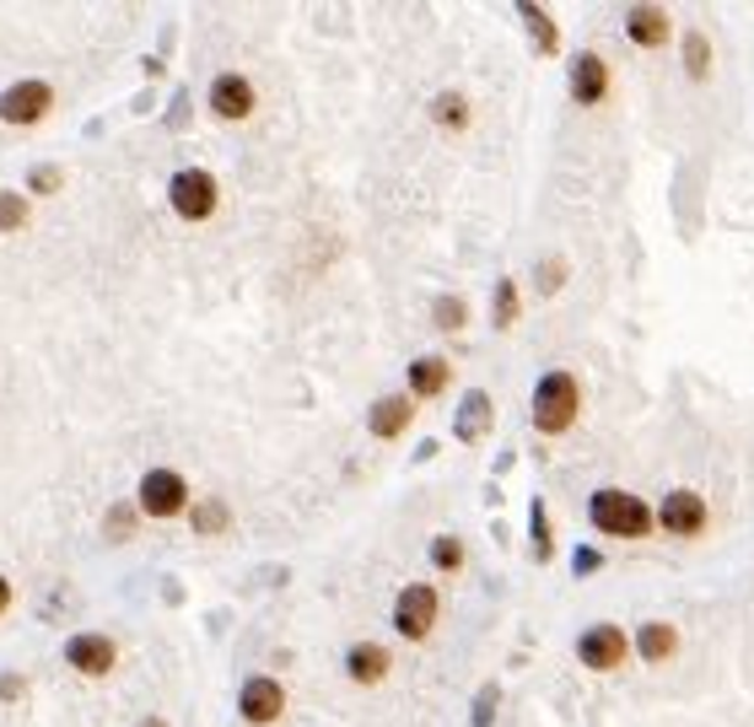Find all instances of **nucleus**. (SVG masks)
Listing matches in <instances>:
<instances>
[{
  "label": "nucleus",
  "instance_id": "nucleus-2",
  "mask_svg": "<svg viewBox=\"0 0 754 727\" xmlns=\"http://www.w3.org/2000/svg\"><path fill=\"white\" fill-rule=\"evenodd\" d=\"M588 518H593V528L619 534V539H641V534L652 528V512H647L636 496H625V490H599L593 507H588Z\"/></svg>",
  "mask_w": 754,
  "mask_h": 727
},
{
  "label": "nucleus",
  "instance_id": "nucleus-26",
  "mask_svg": "<svg viewBox=\"0 0 754 727\" xmlns=\"http://www.w3.org/2000/svg\"><path fill=\"white\" fill-rule=\"evenodd\" d=\"M437 323H443V329H458V323H463V302H458V296H443V302H437Z\"/></svg>",
  "mask_w": 754,
  "mask_h": 727
},
{
  "label": "nucleus",
  "instance_id": "nucleus-31",
  "mask_svg": "<svg viewBox=\"0 0 754 727\" xmlns=\"http://www.w3.org/2000/svg\"><path fill=\"white\" fill-rule=\"evenodd\" d=\"M141 727H167V723H162V717H146V723H141Z\"/></svg>",
  "mask_w": 754,
  "mask_h": 727
},
{
  "label": "nucleus",
  "instance_id": "nucleus-3",
  "mask_svg": "<svg viewBox=\"0 0 754 727\" xmlns=\"http://www.w3.org/2000/svg\"><path fill=\"white\" fill-rule=\"evenodd\" d=\"M167 200H172V211H178L183 221H205V216L216 211V178L200 173V167H183V173L172 178Z\"/></svg>",
  "mask_w": 754,
  "mask_h": 727
},
{
  "label": "nucleus",
  "instance_id": "nucleus-28",
  "mask_svg": "<svg viewBox=\"0 0 754 727\" xmlns=\"http://www.w3.org/2000/svg\"><path fill=\"white\" fill-rule=\"evenodd\" d=\"M603 561L599 556H593V550H577V572H583V577H588V572H599Z\"/></svg>",
  "mask_w": 754,
  "mask_h": 727
},
{
  "label": "nucleus",
  "instance_id": "nucleus-22",
  "mask_svg": "<svg viewBox=\"0 0 754 727\" xmlns=\"http://www.w3.org/2000/svg\"><path fill=\"white\" fill-rule=\"evenodd\" d=\"M432 566L437 572H458L463 566V545L458 539H432Z\"/></svg>",
  "mask_w": 754,
  "mask_h": 727
},
{
  "label": "nucleus",
  "instance_id": "nucleus-7",
  "mask_svg": "<svg viewBox=\"0 0 754 727\" xmlns=\"http://www.w3.org/2000/svg\"><path fill=\"white\" fill-rule=\"evenodd\" d=\"M625 652H630V641H625V630L619 625H593V630H583V641H577V658L588 663V668H619L625 663Z\"/></svg>",
  "mask_w": 754,
  "mask_h": 727
},
{
  "label": "nucleus",
  "instance_id": "nucleus-8",
  "mask_svg": "<svg viewBox=\"0 0 754 727\" xmlns=\"http://www.w3.org/2000/svg\"><path fill=\"white\" fill-rule=\"evenodd\" d=\"M657 518H663L668 534H701L706 528V501L695 490H668L663 507H657Z\"/></svg>",
  "mask_w": 754,
  "mask_h": 727
},
{
  "label": "nucleus",
  "instance_id": "nucleus-14",
  "mask_svg": "<svg viewBox=\"0 0 754 727\" xmlns=\"http://www.w3.org/2000/svg\"><path fill=\"white\" fill-rule=\"evenodd\" d=\"M367 426H372V436H399L405 426H410V394H388V399H378L372 416H367Z\"/></svg>",
  "mask_w": 754,
  "mask_h": 727
},
{
  "label": "nucleus",
  "instance_id": "nucleus-27",
  "mask_svg": "<svg viewBox=\"0 0 754 727\" xmlns=\"http://www.w3.org/2000/svg\"><path fill=\"white\" fill-rule=\"evenodd\" d=\"M33 189H38V194L60 189V167H38V173H33Z\"/></svg>",
  "mask_w": 754,
  "mask_h": 727
},
{
  "label": "nucleus",
  "instance_id": "nucleus-30",
  "mask_svg": "<svg viewBox=\"0 0 754 727\" xmlns=\"http://www.w3.org/2000/svg\"><path fill=\"white\" fill-rule=\"evenodd\" d=\"M5 603H11V587H5V577H0V609H5Z\"/></svg>",
  "mask_w": 754,
  "mask_h": 727
},
{
  "label": "nucleus",
  "instance_id": "nucleus-23",
  "mask_svg": "<svg viewBox=\"0 0 754 727\" xmlns=\"http://www.w3.org/2000/svg\"><path fill=\"white\" fill-rule=\"evenodd\" d=\"M27 221V200L22 194H0V232H16Z\"/></svg>",
  "mask_w": 754,
  "mask_h": 727
},
{
  "label": "nucleus",
  "instance_id": "nucleus-20",
  "mask_svg": "<svg viewBox=\"0 0 754 727\" xmlns=\"http://www.w3.org/2000/svg\"><path fill=\"white\" fill-rule=\"evenodd\" d=\"M685 65H690V76H695V81H706V71H712V49H706V38H701V33H690V38H685Z\"/></svg>",
  "mask_w": 754,
  "mask_h": 727
},
{
  "label": "nucleus",
  "instance_id": "nucleus-12",
  "mask_svg": "<svg viewBox=\"0 0 754 727\" xmlns=\"http://www.w3.org/2000/svg\"><path fill=\"white\" fill-rule=\"evenodd\" d=\"M572 92H577V103H599L603 92H609V65H603L599 54H583L572 65Z\"/></svg>",
  "mask_w": 754,
  "mask_h": 727
},
{
  "label": "nucleus",
  "instance_id": "nucleus-25",
  "mask_svg": "<svg viewBox=\"0 0 754 727\" xmlns=\"http://www.w3.org/2000/svg\"><path fill=\"white\" fill-rule=\"evenodd\" d=\"M221 523H227V507H216V501H205V507L194 512V528H200V534H216Z\"/></svg>",
  "mask_w": 754,
  "mask_h": 727
},
{
  "label": "nucleus",
  "instance_id": "nucleus-6",
  "mask_svg": "<svg viewBox=\"0 0 754 727\" xmlns=\"http://www.w3.org/2000/svg\"><path fill=\"white\" fill-rule=\"evenodd\" d=\"M183 501H189L183 474H172V469H151L146 480H141V512H151V518H172V512H183Z\"/></svg>",
  "mask_w": 754,
  "mask_h": 727
},
{
  "label": "nucleus",
  "instance_id": "nucleus-9",
  "mask_svg": "<svg viewBox=\"0 0 754 727\" xmlns=\"http://www.w3.org/2000/svg\"><path fill=\"white\" fill-rule=\"evenodd\" d=\"M210 109H216V119H248V109H254V87H248V76H216L210 81Z\"/></svg>",
  "mask_w": 754,
  "mask_h": 727
},
{
  "label": "nucleus",
  "instance_id": "nucleus-1",
  "mask_svg": "<svg viewBox=\"0 0 754 727\" xmlns=\"http://www.w3.org/2000/svg\"><path fill=\"white\" fill-rule=\"evenodd\" d=\"M577 410H583V388H577V378L572 372H545L539 378V388H534V426L545 436L566 432L572 421H577Z\"/></svg>",
  "mask_w": 754,
  "mask_h": 727
},
{
  "label": "nucleus",
  "instance_id": "nucleus-19",
  "mask_svg": "<svg viewBox=\"0 0 754 727\" xmlns=\"http://www.w3.org/2000/svg\"><path fill=\"white\" fill-rule=\"evenodd\" d=\"M517 11H523V22H528V33H534L539 54H555V22H550L539 5H517Z\"/></svg>",
  "mask_w": 754,
  "mask_h": 727
},
{
  "label": "nucleus",
  "instance_id": "nucleus-13",
  "mask_svg": "<svg viewBox=\"0 0 754 727\" xmlns=\"http://www.w3.org/2000/svg\"><path fill=\"white\" fill-rule=\"evenodd\" d=\"M625 33H630L641 49H657V43H668V16H663L657 5H636V11L625 16Z\"/></svg>",
  "mask_w": 754,
  "mask_h": 727
},
{
  "label": "nucleus",
  "instance_id": "nucleus-21",
  "mask_svg": "<svg viewBox=\"0 0 754 727\" xmlns=\"http://www.w3.org/2000/svg\"><path fill=\"white\" fill-rule=\"evenodd\" d=\"M432 114H437V125H452V130H463V119H469V109H463V98H458V92L437 98V103H432Z\"/></svg>",
  "mask_w": 754,
  "mask_h": 727
},
{
  "label": "nucleus",
  "instance_id": "nucleus-4",
  "mask_svg": "<svg viewBox=\"0 0 754 727\" xmlns=\"http://www.w3.org/2000/svg\"><path fill=\"white\" fill-rule=\"evenodd\" d=\"M394 625H399V636L421 641V636H426V630L437 625V592H432L426 582L405 587V592L394 598Z\"/></svg>",
  "mask_w": 754,
  "mask_h": 727
},
{
  "label": "nucleus",
  "instance_id": "nucleus-15",
  "mask_svg": "<svg viewBox=\"0 0 754 727\" xmlns=\"http://www.w3.org/2000/svg\"><path fill=\"white\" fill-rule=\"evenodd\" d=\"M345 668H350V679H356V685H378V679L388 674V652H383V647H372V641H361V647H350Z\"/></svg>",
  "mask_w": 754,
  "mask_h": 727
},
{
  "label": "nucleus",
  "instance_id": "nucleus-10",
  "mask_svg": "<svg viewBox=\"0 0 754 727\" xmlns=\"http://www.w3.org/2000/svg\"><path fill=\"white\" fill-rule=\"evenodd\" d=\"M238 706H243V717L248 723H276L281 717V706H286V696H281V685L276 679H248L243 685V696H238Z\"/></svg>",
  "mask_w": 754,
  "mask_h": 727
},
{
  "label": "nucleus",
  "instance_id": "nucleus-16",
  "mask_svg": "<svg viewBox=\"0 0 754 727\" xmlns=\"http://www.w3.org/2000/svg\"><path fill=\"white\" fill-rule=\"evenodd\" d=\"M485 426H490V399H485V394H469V399L458 405L452 436H458V442H480V436H485Z\"/></svg>",
  "mask_w": 754,
  "mask_h": 727
},
{
  "label": "nucleus",
  "instance_id": "nucleus-24",
  "mask_svg": "<svg viewBox=\"0 0 754 727\" xmlns=\"http://www.w3.org/2000/svg\"><path fill=\"white\" fill-rule=\"evenodd\" d=\"M512 318H517V291H512V281H501V286H496V323L507 329Z\"/></svg>",
  "mask_w": 754,
  "mask_h": 727
},
{
  "label": "nucleus",
  "instance_id": "nucleus-17",
  "mask_svg": "<svg viewBox=\"0 0 754 727\" xmlns=\"http://www.w3.org/2000/svg\"><path fill=\"white\" fill-rule=\"evenodd\" d=\"M674 647H679V636H674V625H663V620L641 625V636H636V652H641V658H652V663L674 658Z\"/></svg>",
  "mask_w": 754,
  "mask_h": 727
},
{
  "label": "nucleus",
  "instance_id": "nucleus-11",
  "mask_svg": "<svg viewBox=\"0 0 754 727\" xmlns=\"http://www.w3.org/2000/svg\"><path fill=\"white\" fill-rule=\"evenodd\" d=\"M65 658H71V668H81V674H108V668H114V641H108V636H71Z\"/></svg>",
  "mask_w": 754,
  "mask_h": 727
},
{
  "label": "nucleus",
  "instance_id": "nucleus-18",
  "mask_svg": "<svg viewBox=\"0 0 754 727\" xmlns=\"http://www.w3.org/2000/svg\"><path fill=\"white\" fill-rule=\"evenodd\" d=\"M448 388V361L443 356H426L410 367V394H443Z\"/></svg>",
  "mask_w": 754,
  "mask_h": 727
},
{
  "label": "nucleus",
  "instance_id": "nucleus-29",
  "mask_svg": "<svg viewBox=\"0 0 754 727\" xmlns=\"http://www.w3.org/2000/svg\"><path fill=\"white\" fill-rule=\"evenodd\" d=\"M114 534H130V507H114Z\"/></svg>",
  "mask_w": 754,
  "mask_h": 727
},
{
  "label": "nucleus",
  "instance_id": "nucleus-5",
  "mask_svg": "<svg viewBox=\"0 0 754 727\" xmlns=\"http://www.w3.org/2000/svg\"><path fill=\"white\" fill-rule=\"evenodd\" d=\"M49 103H54V92L43 81H16L0 92V119L5 125H38L49 114Z\"/></svg>",
  "mask_w": 754,
  "mask_h": 727
}]
</instances>
